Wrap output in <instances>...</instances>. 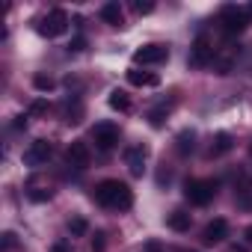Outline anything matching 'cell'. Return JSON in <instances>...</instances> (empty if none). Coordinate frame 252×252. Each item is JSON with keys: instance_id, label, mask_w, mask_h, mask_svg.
Here are the masks:
<instances>
[{"instance_id": "1", "label": "cell", "mask_w": 252, "mask_h": 252, "mask_svg": "<svg viewBox=\"0 0 252 252\" xmlns=\"http://www.w3.org/2000/svg\"><path fill=\"white\" fill-rule=\"evenodd\" d=\"M92 196H95V202H98L101 208H107V211H128V208L134 205L131 187L125 184V181H116V178L101 181V184L92 190Z\"/></svg>"}, {"instance_id": "2", "label": "cell", "mask_w": 252, "mask_h": 252, "mask_svg": "<svg viewBox=\"0 0 252 252\" xmlns=\"http://www.w3.org/2000/svg\"><path fill=\"white\" fill-rule=\"evenodd\" d=\"M214 196H217V184L208 181V178H193V181L184 184V199H187L190 205L205 208V205L214 202Z\"/></svg>"}, {"instance_id": "3", "label": "cell", "mask_w": 252, "mask_h": 252, "mask_svg": "<svg viewBox=\"0 0 252 252\" xmlns=\"http://www.w3.org/2000/svg\"><path fill=\"white\" fill-rule=\"evenodd\" d=\"M36 30H39L45 39H57V36H63V33L68 30V15H65L63 9H51L48 15H42V18L36 21Z\"/></svg>"}, {"instance_id": "4", "label": "cell", "mask_w": 252, "mask_h": 252, "mask_svg": "<svg viewBox=\"0 0 252 252\" xmlns=\"http://www.w3.org/2000/svg\"><path fill=\"white\" fill-rule=\"evenodd\" d=\"M220 24H222V30H225L228 36H237V33H243L246 24H249V9H243V6H222Z\"/></svg>"}, {"instance_id": "5", "label": "cell", "mask_w": 252, "mask_h": 252, "mask_svg": "<svg viewBox=\"0 0 252 252\" xmlns=\"http://www.w3.org/2000/svg\"><path fill=\"white\" fill-rule=\"evenodd\" d=\"M166 60H169V48L160 45V42H149V45L134 51V63L137 65H160Z\"/></svg>"}, {"instance_id": "6", "label": "cell", "mask_w": 252, "mask_h": 252, "mask_svg": "<svg viewBox=\"0 0 252 252\" xmlns=\"http://www.w3.org/2000/svg\"><path fill=\"white\" fill-rule=\"evenodd\" d=\"M187 63H190L193 68H205V65L214 63V45H211L208 36H199V39L190 45V57H187Z\"/></svg>"}, {"instance_id": "7", "label": "cell", "mask_w": 252, "mask_h": 252, "mask_svg": "<svg viewBox=\"0 0 252 252\" xmlns=\"http://www.w3.org/2000/svg\"><path fill=\"white\" fill-rule=\"evenodd\" d=\"M92 140H95V146L101 152H113L116 143H119V128H116V125H110V122H101V125H95V128H92Z\"/></svg>"}, {"instance_id": "8", "label": "cell", "mask_w": 252, "mask_h": 252, "mask_svg": "<svg viewBox=\"0 0 252 252\" xmlns=\"http://www.w3.org/2000/svg\"><path fill=\"white\" fill-rule=\"evenodd\" d=\"M51 155H54L51 143H48V140H36V143H30L27 152H24V163H27V166H45V163L51 160Z\"/></svg>"}, {"instance_id": "9", "label": "cell", "mask_w": 252, "mask_h": 252, "mask_svg": "<svg viewBox=\"0 0 252 252\" xmlns=\"http://www.w3.org/2000/svg\"><path fill=\"white\" fill-rule=\"evenodd\" d=\"M89 160H92V155H89V146L86 143H71L68 149H65V163L71 166V169H86L89 166Z\"/></svg>"}, {"instance_id": "10", "label": "cell", "mask_w": 252, "mask_h": 252, "mask_svg": "<svg viewBox=\"0 0 252 252\" xmlns=\"http://www.w3.org/2000/svg\"><path fill=\"white\" fill-rule=\"evenodd\" d=\"M146 160H149V149H146V146H131L128 152H125V166H128V172L137 175V178L143 175Z\"/></svg>"}, {"instance_id": "11", "label": "cell", "mask_w": 252, "mask_h": 252, "mask_svg": "<svg viewBox=\"0 0 252 252\" xmlns=\"http://www.w3.org/2000/svg\"><path fill=\"white\" fill-rule=\"evenodd\" d=\"M225 234H228V222L225 220H211L202 231V240L205 243H220V240H225Z\"/></svg>"}, {"instance_id": "12", "label": "cell", "mask_w": 252, "mask_h": 252, "mask_svg": "<svg viewBox=\"0 0 252 252\" xmlns=\"http://www.w3.org/2000/svg\"><path fill=\"white\" fill-rule=\"evenodd\" d=\"M101 18L110 24V27H125V12L119 3H104L101 6Z\"/></svg>"}, {"instance_id": "13", "label": "cell", "mask_w": 252, "mask_h": 252, "mask_svg": "<svg viewBox=\"0 0 252 252\" xmlns=\"http://www.w3.org/2000/svg\"><path fill=\"white\" fill-rule=\"evenodd\" d=\"M128 83H131V86H158V83H160V77H158L155 71L131 68V71H128Z\"/></svg>"}, {"instance_id": "14", "label": "cell", "mask_w": 252, "mask_h": 252, "mask_svg": "<svg viewBox=\"0 0 252 252\" xmlns=\"http://www.w3.org/2000/svg\"><path fill=\"white\" fill-rule=\"evenodd\" d=\"M193 149H196V134H193V131H181V134L175 137V152H178L181 158H187V155H193Z\"/></svg>"}, {"instance_id": "15", "label": "cell", "mask_w": 252, "mask_h": 252, "mask_svg": "<svg viewBox=\"0 0 252 252\" xmlns=\"http://www.w3.org/2000/svg\"><path fill=\"white\" fill-rule=\"evenodd\" d=\"M231 146H234V143H231V134H225V131H222V134H217V137L211 140V149H208V155H211V158H220V155L231 152Z\"/></svg>"}, {"instance_id": "16", "label": "cell", "mask_w": 252, "mask_h": 252, "mask_svg": "<svg viewBox=\"0 0 252 252\" xmlns=\"http://www.w3.org/2000/svg\"><path fill=\"white\" fill-rule=\"evenodd\" d=\"M107 101H110V107H113V110H119V113H131V95H128V92L113 89Z\"/></svg>"}, {"instance_id": "17", "label": "cell", "mask_w": 252, "mask_h": 252, "mask_svg": "<svg viewBox=\"0 0 252 252\" xmlns=\"http://www.w3.org/2000/svg\"><path fill=\"white\" fill-rule=\"evenodd\" d=\"M166 225H169L172 231H187V228H190V214H187V211H172V214L166 217Z\"/></svg>"}, {"instance_id": "18", "label": "cell", "mask_w": 252, "mask_h": 252, "mask_svg": "<svg viewBox=\"0 0 252 252\" xmlns=\"http://www.w3.org/2000/svg\"><path fill=\"white\" fill-rule=\"evenodd\" d=\"M169 110H172V104H158V107L149 113V122L155 125V128H160V125H163V119L169 116Z\"/></svg>"}, {"instance_id": "19", "label": "cell", "mask_w": 252, "mask_h": 252, "mask_svg": "<svg viewBox=\"0 0 252 252\" xmlns=\"http://www.w3.org/2000/svg\"><path fill=\"white\" fill-rule=\"evenodd\" d=\"M68 231H71V237H83V234L89 231L86 217H71V220H68Z\"/></svg>"}, {"instance_id": "20", "label": "cell", "mask_w": 252, "mask_h": 252, "mask_svg": "<svg viewBox=\"0 0 252 252\" xmlns=\"http://www.w3.org/2000/svg\"><path fill=\"white\" fill-rule=\"evenodd\" d=\"M33 83H36V89H39V92H51V89L57 86V83H54V77H45V74H36V77H33Z\"/></svg>"}, {"instance_id": "21", "label": "cell", "mask_w": 252, "mask_h": 252, "mask_svg": "<svg viewBox=\"0 0 252 252\" xmlns=\"http://www.w3.org/2000/svg\"><path fill=\"white\" fill-rule=\"evenodd\" d=\"M152 9H155L152 0H134V12H137V15H149Z\"/></svg>"}, {"instance_id": "22", "label": "cell", "mask_w": 252, "mask_h": 252, "mask_svg": "<svg viewBox=\"0 0 252 252\" xmlns=\"http://www.w3.org/2000/svg\"><path fill=\"white\" fill-rule=\"evenodd\" d=\"M30 113H33V116H42V113H48V101H45V98H36V101L30 104Z\"/></svg>"}, {"instance_id": "23", "label": "cell", "mask_w": 252, "mask_h": 252, "mask_svg": "<svg viewBox=\"0 0 252 252\" xmlns=\"http://www.w3.org/2000/svg\"><path fill=\"white\" fill-rule=\"evenodd\" d=\"M27 196H30L33 202H45V199H51V193H45V190H39V187H33Z\"/></svg>"}, {"instance_id": "24", "label": "cell", "mask_w": 252, "mask_h": 252, "mask_svg": "<svg viewBox=\"0 0 252 252\" xmlns=\"http://www.w3.org/2000/svg\"><path fill=\"white\" fill-rule=\"evenodd\" d=\"M92 252H104V234H95V240H92Z\"/></svg>"}, {"instance_id": "25", "label": "cell", "mask_w": 252, "mask_h": 252, "mask_svg": "<svg viewBox=\"0 0 252 252\" xmlns=\"http://www.w3.org/2000/svg\"><path fill=\"white\" fill-rule=\"evenodd\" d=\"M3 246L12 249V246H15V234H3Z\"/></svg>"}, {"instance_id": "26", "label": "cell", "mask_w": 252, "mask_h": 252, "mask_svg": "<svg viewBox=\"0 0 252 252\" xmlns=\"http://www.w3.org/2000/svg\"><path fill=\"white\" fill-rule=\"evenodd\" d=\"M68 48H71V51H80V48H83V39H74V42H71Z\"/></svg>"}, {"instance_id": "27", "label": "cell", "mask_w": 252, "mask_h": 252, "mask_svg": "<svg viewBox=\"0 0 252 252\" xmlns=\"http://www.w3.org/2000/svg\"><path fill=\"white\" fill-rule=\"evenodd\" d=\"M54 252H68V246H65V243H57V246H54Z\"/></svg>"}, {"instance_id": "28", "label": "cell", "mask_w": 252, "mask_h": 252, "mask_svg": "<svg viewBox=\"0 0 252 252\" xmlns=\"http://www.w3.org/2000/svg\"><path fill=\"white\" fill-rule=\"evenodd\" d=\"M225 252H246V249H243V246H228Z\"/></svg>"}, {"instance_id": "29", "label": "cell", "mask_w": 252, "mask_h": 252, "mask_svg": "<svg viewBox=\"0 0 252 252\" xmlns=\"http://www.w3.org/2000/svg\"><path fill=\"white\" fill-rule=\"evenodd\" d=\"M246 237H249V240H252V225H249V228H246Z\"/></svg>"}]
</instances>
